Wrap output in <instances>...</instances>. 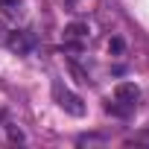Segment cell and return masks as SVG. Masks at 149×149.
I'll return each instance as SVG.
<instances>
[{
	"mask_svg": "<svg viewBox=\"0 0 149 149\" xmlns=\"http://www.w3.org/2000/svg\"><path fill=\"white\" fill-rule=\"evenodd\" d=\"M6 38H9V29H6L3 24H0V44H6Z\"/></svg>",
	"mask_w": 149,
	"mask_h": 149,
	"instance_id": "obj_8",
	"label": "cell"
},
{
	"mask_svg": "<svg viewBox=\"0 0 149 149\" xmlns=\"http://www.w3.org/2000/svg\"><path fill=\"white\" fill-rule=\"evenodd\" d=\"M35 44H38V38H35V32H29V29L9 32V38H6V47H9L12 53H18V56L32 53V50H35Z\"/></svg>",
	"mask_w": 149,
	"mask_h": 149,
	"instance_id": "obj_3",
	"label": "cell"
},
{
	"mask_svg": "<svg viewBox=\"0 0 149 149\" xmlns=\"http://www.w3.org/2000/svg\"><path fill=\"white\" fill-rule=\"evenodd\" d=\"M6 132H9V137H12V140H18V143H21V140H24V132H21V129H15V126H12V123H9V126H6Z\"/></svg>",
	"mask_w": 149,
	"mask_h": 149,
	"instance_id": "obj_6",
	"label": "cell"
},
{
	"mask_svg": "<svg viewBox=\"0 0 149 149\" xmlns=\"http://www.w3.org/2000/svg\"><path fill=\"white\" fill-rule=\"evenodd\" d=\"M137 100H140V88H137L134 82H120V85L114 88V102H108L105 111H108V114H117V117H129V114L134 111Z\"/></svg>",
	"mask_w": 149,
	"mask_h": 149,
	"instance_id": "obj_1",
	"label": "cell"
},
{
	"mask_svg": "<svg viewBox=\"0 0 149 149\" xmlns=\"http://www.w3.org/2000/svg\"><path fill=\"white\" fill-rule=\"evenodd\" d=\"M88 38H91L88 24H67V26H64V44L73 47V50H79Z\"/></svg>",
	"mask_w": 149,
	"mask_h": 149,
	"instance_id": "obj_4",
	"label": "cell"
},
{
	"mask_svg": "<svg viewBox=\"0 0 149 149\" xmlns=\"http://www.w3.org/2000/svg\"><path fill=\"white\" fill-rule=\"evenodd\" d=\"M53 97H56L58 108H64L67 114H73V117H85V102H82V97L70 94L61 82H53Z\"/></svg>",
	"mask_w": 149,
	"mask_h": 149,
	"instance_id": "obj_2",
	"label": "cell"
},
{
	"mask_svg": "<svg viewBox=\"0 0 149 149\" xmlns=\"http://www.w3.org/2000/svg\"><path fill=\"white\" fill-rule=\"evenodd\" d=\"M108 47H111V53H123V41H120V38H111Z\"/></svg>",
	"mask_w": 149,
	"mask_h": 149,
	"instance_id": "obj_7",
	"label": "cell"
},
{
	"mask_svg": "<svg viewBox=\"0 0 149 149\" xmlns=\"http://www.w3.org/2000/svg\"><path fill=\"white\" fill-rule=\"evenodd\" d=\"M0 9H3L6 18L21 21V18H24V0H0Z\"/></svg>",
	"mask_w": 149,
	"mask_h": 149,
	"instance_id": "obj_5",
	"label": "cell"
},
{
	"mask_svg": "<svg viewBox=\"0 0 149 149\" xmlns=\"http://www.w3.org/2000/svg\"><path fill=\"white\" fill-rule=\"evenodd\" d=\"M0 117H3V111H0Z\"/></svg>",
	"mask_w": 149,
	"mask_h": 149,
	"instance_id": "obj_9",
	"label": "cell"
}]
</instances>
